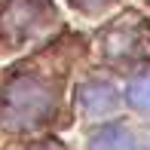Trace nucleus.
I'll return each mask as SVG.
<instances>
[{
    "label": "nucleus",
    "mask_w": 150,
    "mask_h": 150,
    "mask_svg": "<svg viewBox=\"0 0 150 150\" xmlns=\"http://www.w3.org/2000/svg\"><path fill=\"white\" fill-rule=\"evenodd\" d=\"M55 98L52 89L40 80H16L0 89V126L6 129H31L49 120Z\"/></svg>",
    "instance_id": "1"
},
{
    "label": "nucleus",
    "mask_w": 150,
    "mask_h": 150,
    "mask_svg": "<svg viewBox=\"0 0 150 150\" xmlns=\"http://www.w3.org/2000/svg\"><path fill=\"white\" fill-rule=\"evenodd\" d=\"M101 49L110 61H120V64L150 61V22L141 16H122L104 31Z\"/></svg>",
    "instance_id": "2"
},
{
    "label": "nucleus",
    "mask_w": 150,
    "mask_h": 150,
    "mask_svg": "<svg viewBox=\"0 0 150 150\" xmlns=\"http://www.w3.org/2000/svg\"><path fill=\"white\" fill-rule=\"evenodd\" d=\"M77 98H80V107H83L89 117H104V113L117 110L120 95H117V89H113L110 83H104V80H86V83L80 86Z\"/></svg>",
    "instance_id": "3"
},
{
    "label": "nucleus",
    "mask_w": 150,
    "mask_h": 150,
    "mask_svg": "<svg viewBox=\"0 0 150 150\" xmlns=\"http://www.w3.org/2000/svg\"><path fill=\"white\" fill-rule=\"evenodd\" d=\"M49 16H52L49 0H9V9H6V22L12 31H28L34 25L46 22Z\"/></svg>",
    "instance_id": "4"
},
{
    "label": "nucleus",
    "mask_w": 150,
    "mask_h": 150,
    "mask_svg": "<svg viewBox=\"0 0 150 150\" xmlns=\"http://www.w3.org/2000/svg\"><path fill=\"white\" fill-rule=\"evenodd\" d=\"M89 150H138V144H135L132 132L122 126H113V129H104L101 135H95Z\"/></svg>",
    "instance_id": "5"
},
{
    "label": "nucleus",
    "mask_w": 150,
    "mask_h": 150,
    "mask_svg": "<svg viewBox=\"0 0 150 150\" xmlns=\"http://www.w3.org/2000/svg\"><path fill=\"white\" fill-rule=\"evenodd\" d=\"M126 101L135 107V110H150V77L135 80L126 89Z\"/></svg>",
    "instance_id": "6"
},
{
    "label": "nucleus",
    "mask_w": 150,
    "mask_h": 150,
    "mask_svg": "<svg viewBox=\"0 0 150 150\" xmlns=\"http://www.w3.org/2000/svg\"><path fill=\"white\" fill-rule=\"evenodd\" d=\"M77 9H83V12H98V9H104L107 3H113V0H71Z\"/></svg>",
    "instance_id": "7"
},
{
    "label": "nucleus",
    "mask_w": 150,
    "mask_h": 150,
    "mask_svg": "<svg viewBox=\"0 0 150 150\" xmlns=\"http://www.w3.org/2000/svg\"><path fill=\"white\" fill-rule=\"evenodd\" d=\"M37 150H58V147H37Z\"/></svg>",
    "instance_id": "8"
},
{
    "label": "nucleus",
    "mask_w": 150,
    "mask_h": 150,
    "mask_svg": "<svg viewBox=\"0 0 150 150\" xmlns=\"http://www.w3.org/2000/svg\"><path fill=\"white\" fill-rule=\"evenodd\" d=\"M147 3H150V0H147Z\"/></svg>",
    "instance_id": "9"
}]
</instances>
